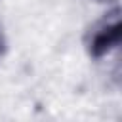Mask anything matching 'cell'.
Listing matches in <instances>:
<instances>
[{
  "instance_id": "7a4b0ae2",
  "label": "cell",
  "mask_w": 122,
  "mask_h": 122,
  "mask_svg": "<svg viewBox=\"0 0 122 122\" xmlns=\"http://www.w3.org/2000/svg\"><path fill=\"white\" fill-rule=\"evenodd\" d=\"M8 50V38H6V32H4V25L0 23V57H4Z\"/></svg>"
},
{
  "instance_id": "3957f363",
  "label": "cell",
  "mask_w": 122,
  "mask_h": 122,
  "mask_svg": "<svg viewBox=\"0 0 122 122\" xmlns=\"http://www.w3.org/2000/svg\"><path fill=\"white\" fill-rule=\"evenodd\" d=\"M92 2H99V4H116L118 0H92Z\"/></svg>"
},
{
  "instance_id": "6da1fadb",
  "label": "cell",
  "mask_w": 122,
  "mask_h": 122,
  "mask_svg": "<svg viewBox=\"0 0 122 122\" xmlns=\"http://www.w3.org/2000/svg\"><path fill=\"white\" fill-rule=\"evenodd\" d=\"M122 40V19L118 4H112L99 19H95L84 32V48L95 61H103L111 53L118 51Z\"/></svg>"
}]
</instances>
